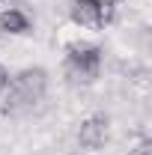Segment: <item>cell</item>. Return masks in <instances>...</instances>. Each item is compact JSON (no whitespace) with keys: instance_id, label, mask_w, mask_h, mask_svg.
<instances>
[{"instance_id":"cell-1","label":"cell","mask_w":152,"mask_h":155,"mask_svg":"<svg viewBox=\"0 0 152 155\" xmlns=\"http://www.w3.org/2000/svg\"><path fill=\"white\" fill-rule=\"evenodd\" d=\"M3 93H6L3 114H18V110H24V107H30V104L45 98V93H48V72L45 69H24L15 78H9Z\"/></svg>"},{"instance_id":"cell-2","label":"cell","mask_w":152,"mask_h":155,"mask_svg":"<svg viewBox=\"0 0 152 155\" xmlns=\"http://www.w3.org/2000/svg\"><path fill=\"white\" fill-rule=\"evenodd\" d=\"M98 66H101V48L98 45L75 42L66 48V75L72 84H93L98 78Z\"/></svg>"},{"instance_id":"cell-3","label":"cell","mask_w":152,"mask_h":155,"mask_svg":"<svg viewBox=\"0 0 152 155\" xmlns=\"http://www.w3.org/2000/svg\"><path fill=\"white\" fill-rule=\"evenodd\" d=\"M104 140H107V116H101V114L87 116L78 128V143L84 149H98Z\"/></svg>"},{"instance_id":"cell-4","label":"cell","mask_w":152,"mask_h":155,"mask_svg":"<svg viewBox=\"0 0 152 155\" xmlns=\"http://www.w3.org/2000/svg\"><path fill=\"white\" fill-rule=\"evenodd\" d=\"M72 21L78 27H104L101 0H72Z\"/></svg>"},{"instance_id":"cell-5","label":"cell","mask_w":152,"mask_h":155,"mask_svg":"<svg viewBox=\"0 0 152 155\" xmlns=\"http://www.w3.org/2000/svg\"><path fill=\"white\" fill-rule=\"evenodd\" d=\"M0 33L24 36V33H30V18H27L21 9H3V12H0Z\"/></svg>"},{"instance_id":"cell-6","label":"cell","mask_w":152,"mask_h":155,"mask_svg":"<svg viewBox=\"0 0 152 155\" xmlns=\"http://www.w3.org/2000/svg\"><path fill=\"white\" fill-rule=\"evenodd\" d=\"M131 155H152V143L149 140H140V143L131 149Z\"/></svg>"},{"instance_id":"cell-7","label":"cell","mask_w":152,"mask_h":155,"mask_svg":"<svg viewBox=\"0 0 152 155\" xmlns=\"http://www.w3.org/2000/svg\"><path fill=\"white\" fill-rule=\"evenodd\" d=\"M6 84H9V72H6V69L0 66V93L6 90Z\"/></svg>"}]
</instances>
